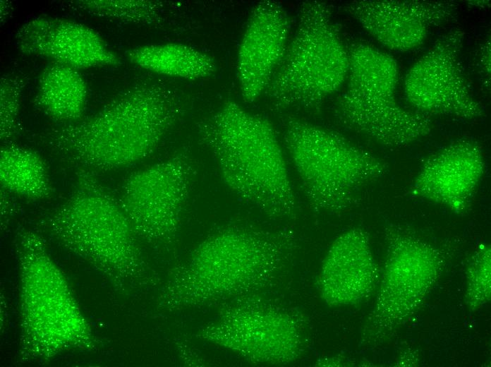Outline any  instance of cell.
I'll list each match as a JSON object with an SVG mask.
<instances>
[{
  "label": "cell",
  "mask_w": 491,
  "mask_h": 367,
  "mask_svg": "<svg viewBox=\"0 0 491 367\" xmlns=\"http://www.w3.org/2000/svg\"><path fill=\"white\" fill-rule=\"evenodd\" d=\"M297 247L296 235L288 229L224 226L172 270L157 308L174 313L254 294L277 277Z\"/></svg>",
  "instance_id": "obj_1"
},
{
  "label": "cell",
  "mask_w": 491,
  "mask_h": 367,
  "mask_svg": "<svg viewBox=\"0 0 491 367\" xmlns=\"http://www.w3.org/2000/svg\"><path fill=\"white\" fill-rule=\"evenodd\" d=\"M183 112L178 93L161 82L143 80L120 92L96 114L51 128L42 138L79 169L114 170L149 157Z\"/></svg>",
  "instance_id": "obj_2"
},
{
  "label": "cell",
  "mask_w": 491,
  "mask_h": 367,
  "mask_svg": "<svg viewBox=\"0 0 491 367\" xmlns=\"http://www.w3.org/2000/svg\"><path fill=\"white\" fill-rule=\"evenodd\" d=\"M197 131L231 191L270 218L297 217L282 147L267 119L227 100L198 122Z\"/></svg>",
  "instance_id": "obj_3"
},
{
  "label": "cell",
  "mask_w": 491,
  "mask_h": 367,
  "mask_svg": "<svg viewBox=\"0 0 491 367\" xmlns=\"http://www.w3.org/2000/svg\"><path fill=\"white\" fill-rule=\"evenodd\" d=\"M91 172L79 169L71 195L41 219L40 227L122 293L157 284L119 201Z\"/></svg>",
  "instance_id": "obj_4"
},
{
  "label": "cell",
  "mask_w": 491,
  "mask_h": 367,
  "mask_svg": "<svg viewBox=\"0 0 491 367\" xmlns=\"http://www.w3.org/2000/svg\"><path fill=\"white\" fill-rule=\"evenodd\" d=\"M14 240L20 276V362L44 363L66 351L97 349L98 341L43 236L20 227Z\"/></svg>",
  "instance_id": "obj_5"
},
{
  "label": "cell",
  "mask_w": 491,
  "mask_h": 367,
  "mask_svg": "<svg viewBox=\"0 0 491 367\" xmlns=\"http://www.w3.org/2000/svg\"><path fill=\"white\" fill-rule=\"evenodd\" d=\"M284 143L305 198L316 212L338 213L358 202V191L382 177L387 164L341 134L288 116Z\"/></svg>",
  "instance_id": "obj_6"
},
{
  "label": "cell",
  "mask_w": 491,
  "mask_h": 367,
  "mask_svg": "<svg viewBox=\"0 0 491 367\" xmlns=\"http://www.w3.org/2000/svg\"><path fill=\"white\" fill-rule=\"evenodd\" d=\"M324 2L306 1L297 28L265 93L278 109L317 112L346 80L349 54Z\"/></svg>",
  "instance_id": "obj_7"
},
{
  "label": "cell",
  "mask_w": 491,
  "mask_h": 367,
  "mask_svg": "<svg viewBox=\"0 0 491 367\" xmlns=\"http://www.w3.org/2000/svg\"><path fill=\"white\" fill-rule=\"evenodd\" d=\"M348 54L347 85L334 109L339 123L388 148L404 147L428 136L431 120L396 100L395 59L362 43L353 45Z\"/></svg>",
  "instance_id": "obj_8"
},
{
  "label": "cell",
  "mask_w": 491,
  "mask_h": 367,
  "mask_svg": "<svg viewBox=\"0 0 491 367\" xmlns=\"http://www.w3.org/2000/svg\"><path fill=\"white\" fill-rule=\"evenodd\" d=\"M195 337L229 349L255 364L288 365L308 347V321L293 308L255 293L224 302Z\"/></svg>",
  "instance_id": "obj_9"
},
{
  "label": "cell",
  "mask_w": 491,
  "mask_h": 367,
  "mask_svg": "<svg viewBox=\"0 0 491 367\" xmlns=\"http://www.w3.org/2000/svg\"><path fill=\"white\" fill-rule=\"evenodd\" d=\"M387 255L375 303L360 332L363 347H375L414 314L435 282L442 260L431 245L395 229L386 234Z\"/></svg>",
  "instance_id": "obj_10"
},
{
  "label": "cell",
  "mask_w": 491,
  "mask_h": 367,
  "mask_svg": "<svg viewBox=\"0 0 491 367\" xmlns=\"http://www.w3.org/2000/svg\"><path fill=\"white\" fill-rule=\"evenodd\" d=\"M195 176L190 157L178 153L127 179L119 201L137 238L157 248H174Z\"/></svg>",
  "instance_id": "obj_11"
},
{
  "label": "cell",
  "mask_w": 491,
  "mask_h": 367,
  "mask_svg": "<svg viewBox=\"0 0 491 367\" xmlns=\"http://www.w3.org/2000/svg\"><path fill=\"white\" fill-rule=\"evenodd\" d=\"M464 32L454 28L441 36L408 70V102L421 114L474 119L484 114L471 90L461 60Z\"/></svg>",
  "instance_id": "obj_12"
},
{
  "label": "cell",
  "mask_w": 491,
  "mask_h": 367,
  "mask_svg": "<svg viewBox=\"0 0 491 367\" xmlns=\"http://www.w3.org/2000/svg\"><path fill=\"white\" fill-rule=\"evenodd\" d=\"M346 10L382 45L399 52L418 47L432 28L456 14V5L449 1H353Z\"/></svg>",
  "instance_id": "obj_13"
},
{
  "label": "cell",
  "mask_w": 491,
  "mask_h": 367,
  "mask_svg": "<svg viewBox=\"0 0 491 367\" xmlns=\"http://www.w3.org/2000/svg\"><path fill=\"white\" fill-rule=\"evenodd\" d=\"M289 20L277 2L253 9L238 47L236 73L243 100L253 102L265 92L288 47Z\"/></svg>",
  "instance_id": "obj_14"
},
{
  "label": "cell",
  "mask_w": 491,
  "mask_h": 367,
  "mask_svg": "<svg viewBox=\"0 0 491 367\" xmlns=\"http://www.w3.org/2000/svg\"><path fill=\"white\" fill-rule=\"evenodd\" d=\"M15 39L24 54L43 57L77 70L121 64L95 30L71 20L35 18L18 30Z\"/></svg>",
  "instance_id": "obj_15"
},
{
  "label": "cell",
  "mask_w": 491,
  "mask_h": 367,
  "mask_svg": "<svg viewBox=\"0 0 491 367\" xmlns=\"http://www.w3.org/2000/svg\"><path fill=\"white\" fill-rule=\"evenodd\" d=\"M484 172L485 160L478 143L459 139L425 161L410 193L462 213L470 207Z\"/></svg>",
  "instance_id": "obj_16"
},
{
  "label": "cell",
  "mask_w": 491,
  "mask_h": 367,
  "mask_svg": "<svg viewBox=\"0 0 491 367\" xmlns=\"http://www.w3.org/2000/svg\"><path fill=\"white\" fill-rule=\"evenodd\" d=\"M377 275L369 235L355 227L341 234L331 244L322 260L317 287L329 306L354 305L370 295Z\"/></svg>",
  "instance_id": "obj_17"
},
{
  "label": "cell",
  "mask_w": 491,
  "mask_h": 367,
  "mask_svg": "<svg viewBox=\"0 0 491 367\" xmlns=\"http://www.w3.org/2000/svg\"><path fill=\"white\" fill-rule=\"evenodd\" d=\"M87 95L85 81L77 69L54 63L39 76L35 102L52 119L70 124L82 119Z\"/></svg>",
  "instance_id": "obj_18"
},
{
  "label": "cell",
  "mask_w": 491,
  "mask_h": 367,
  "mask_svg": "<svg viewBox=\"0 0 491 367\" xmlns=\"http://www.w3.org/2000/svg\"><path fill=\"white\" fill-rule=\"evenodd\" d=\"M126 55L131 63L143 69L174 78L202 79L216 71L211 56L181 43L141 46L128 50Z\"/></svg>",
  "instance_id": "obj_19"
},
{
  "label": "cell",
  "mask_w": 491,
  "mask_h": 367,
  "mask_svg": "<svg viewBox=\"0 0 491 367\" xmlns=\"http://www.w3.org/2000/svg\"><path fill=\"white\" fill-rule=\"evenodd\" d=\"M1 188L32 200L51 197L53 188L45 162L35 152L13 145L0 153Z\"/></svg>",
  "instance_id": "obj_20"
},
{
  "label": "cell",
  "mask_w": 491,
  "mask_h": 367,
  "mask_svg": "<svg viewBox=\"0 0 491 367\" xmlns=\"http://www.w3.org/2000/svg\"><path fill=\"white\" fill-rule=\"evenodd\" d=\"M77 12L116 21L158 25L162 23L161 4L146 0H75L67 3Z\"/></svg>",
  "instance_id": "obj_21"
},
{
  "label": "cell",
  "mask_w": 491,
  "mask_h": 367,
  "mask_svg": "<svg viewBox=\"0 0 491 367\" xmlns=\"http://www.w3.org/2000/svg\"><path fill=\"white\" fill-rule=\"evenodd\" d=\"M26 83L25 77L16 73L1 78L0 136L4 143L13 140L20 132V102Z\"/></svg>",
  "instance_id": "obj_22"
},
{
  "label": "cell",
  "mask_w": 491,
  "mask_h": 367,
  "mask_svg": "<svg viewBox=\"0 0 491 367\" xmlns=\"http://www.w3.org/2000/svg\"><path fill=\"white\" fill-rule=\"evenodd\" d=\"M466 302L476 310L490 299V248L480 247L471 257L468 267Z\"/></svg>",
  "instance_id": "obj_23"
},
{
  "label": "cell",
  "mask_w": 491,
  "mask_h": 367,
  "mask_svg": "<svg viewBox=\"0 0 491 367\" xmlns=\"http://www.w3.org/2000/svg\"><path fill=\"white\" fill-rule=\"evenodd\" d=\"M477 64L483 73V81L488 88L490 83V38L487 39L480 48Z\"/></svg>",
  "instance_id": "obj_24"
},
{
  "label": "cell",
  "mask_w": 491,
  "mask_h": 367,
  "mask_svg": "<svg viewBox=\"0 0 491 367\" xmlns=\"http://www.w3.org/2000/svg\"><path fill=\"white\" fill-rule=\"evenodd\" d=\"M7 191L1 189V229H5L9 220L12 218L15 205Z\"/></svg>",
  "instance_id": "obj_25"
},
{
  "label": "cell",
  "mask_w": 491,
  "mask_h": 367,
  "mask_svg": "<svg viewBox=\"0 0 491 367\" xmlns=\"http://www.w3.org/2000/svg\"><path fill=\"white\" fill-rule=\"evenodd\" d=\"M12 8V4L10 1L5 0L0 1L1 25L4 24V23L8 20L9 16L11 13Z\"/></svg>",
  "instance_id": "obj_26"
},
{
  "label": "cell",
  "mask_w": 491,
  "mask_h": 367,
  "mask_svg": "<svg viewBox=\"0 0 491 367\" xmlns=\"http://www.w3.org/2000/svg\"><path fill=\"white\" fill-rule=\"evenodd\" d=\"M469 4L473 5V6H480L481 7H484L485 6H488L490 4L489 1H468Z\"/></svg>",
  "instance_id": "obj_27"
}]
</instances>
